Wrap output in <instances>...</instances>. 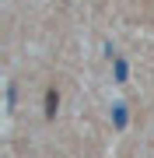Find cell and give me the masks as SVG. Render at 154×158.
Masks as SVG:
<instances>
[]
</instances>
